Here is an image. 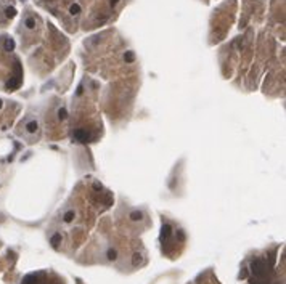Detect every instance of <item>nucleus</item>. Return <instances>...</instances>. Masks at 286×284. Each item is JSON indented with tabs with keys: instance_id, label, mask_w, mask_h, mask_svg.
I'll return each mask as SVG.
<instances>
[{
	"instance_id": "f257e3e1",
	"label": "nucleus",
	"mask_w": 286,
	"mask_h": 284,
	"mask_svg": "<svg viewBox=\"0 0 286 284\" xmlns=\"http://www.w3.org/2000/svg\"><path fill=\"white\" fill-rule=\"evenodd\" d=\"M37 129H39V124H37L36 121H31L28 125H26V130H28L29 133H34V132H37Z\"/></svg>"
},
{
	"instance_id": "f03ea898",
	"label": "nucleus",
	"mask_w": 286,
	"mask_h": 284,
	"mask_svg": "<svg viewBox=\"0 0 286 284\" xmlns=\"http://www.w3.org/2000/svg\"><path fill=\"white\" fill-rule=\"evenodd\" d=\"M74 217H76L74 215V210H68L64 215H63V220H64L66 223H71V222L74 220Z\"/></svg>"
},
{
	"instance_id": "7ed1b4c3",
	"label": "nucleus",
	"mask_w": 286,
	"mask_h": 284,
	"mask_svg": "<svg viewBox=\"0 0 286 284\" xmlns=\"http://www.w3.org/2000/svg\"><path fill=\"white\" fill-rule=\"evenodd\" d=\"M5 16L7 18H15L16 16V10L13 8V7H8V8L5 10Z\"/></svg>"
},
{
	"instance_id": "20e7f679",
	"label": "nucleus",
	"mask_w": 286,
	"mask_h": 284,
	"mask_svg": "<svg viewBox=\"0 0 286 284\" xmlns=\"http://www.w3.org/2000/svg\"><path fill=\"white\" fill-rule=\"evenodd\" d=\"M69 13H71V15H74V16H76V15H79V13H81V7H79L77 3L71 5V7H69Z\"/></svg>"
},
{
	"instance_id": "39448f33",
	"label": "nucleus",
	"mask_w": 286,
	"mask_h": 284,
	"mask_svg": "<svg viewBox=\"0 0 286 284\" xmlns=\"http://www.w3.org/2000/svg\"><path fill=\"white\" fill-rule=\"evenodd\" d=\"M13 48H15V42H13V39H7V42H5V50H7V52H11Z\"/></svg>"
},
{
	"instance_id": "423d86ee",
	"label": "nucleus",
	"mask_w": 286,
	"mask_h": 284,
	"mask_svg": "<svg viewBox=\"0 0 286 284\" xmlns=\"http://www.w3.org/2000/svg\"><path fill=\"white\" fill-rule=\"evenodd\" d=\"M130 218L134 220V222H140V220L143 218V214H142V212H132V214H130Z\"/></svg>"
},
{
	"instance_id": "0eeeda50",
	"label": "nucleus",
	"mask_w": 286,
	"mask_h": 284,
	"mask_svg": "<svg viewBox=\"0 0 286 284\" xmlns=\"http://www.w3.org/2000/svg\"><path fill=\"white\" fill-rule=\"evenodd\" d=\"M106 255H108V260H116L117 259V251L116 249H109Z\"/></svg>"
},
{
	"instance_id": "6e6552de",
	"label": "nucleus",
	"mask_w": 286,
	"mask_h": 284,
	"mask_svg": "<svg viewBox=\"0 0 286 284\" xmlns=\"http://www.w3.org/2000/svg\"><path fill=\"white\" fill-rule=\"evenodd\" d=\"M26 27H28V29H34V27H36V21H34L32 18H28V19H26Z\"/></svg>"
},
{
	"instance_id": "1a4fd4ad",
	"label": "nucleus",
	"mask_w": 286,
	"mask_h": 284,
	"mask_svg": "<svg viewBox=\"0 0 286 284\" xmlns=\"http://www.w3.org/2000/svg\"><path fill=\"white\" fill-rule=\"evenodd\" d=\"M61 241V234H53V238H52V244H53L55 247L58 246V242Z\"/></svg>"
},
{
	"instance_id": "9d476101",
	"label": "nucleus",
	"mask_w": 286,
	"mask_h": 284,
	"mask_svg": "<svg viewBox=\"0 0 286 284\" xmlns=\"http://www.w3.org/2000/svg\"><path fill=\"white\" fill-rule=\"evenodd\" d=\"M140 257H142L140 254H135V255H134V260H132V263H134L135 267H137V265H140V262H142V259H140Z\"/></svg>"
},
{
	"instance_id": "9b49d317",
	"label": "nucleus",
	"mask_w": 286,
	"mask_h": 284,
	"mask_svg": "<svg viewBox=\"0 0 286 284\" xmlns=\"http://www.w3.org/2000/svg\"><path fill=\"white\" fill-rule=\"evenodd\" d=\"M66 114H68V113H66V109H64V108L58 111V116H60V119H66Z\"/></svg>"
},
{
	"instance_id": "f8f14e48",
	"label": "nucleus",
	"mask_w": 286,
	"mask_h": 284,
	"mask_svg": "<svg viewBox=\"0 0 286 284\" xmlns=\"http://www.w3.org/2000/svg\"><path fill=\"white\" fill-rule=\"evenodd\" d=\"M126 58H127L129 61H132V60H134V53H132V52H127V53H126Z\"/></svg>"
},
{
	"instance_id": "ddd939ff",
	"label": "nucleus",
	"mask_w": 286,
	"mask_h": 284,
	"mask_svg": "<svg viewBox=\"0 0 286 284\" xmlns=\"http://www.w3.org/2000/svg\"><path fill=\"white\" fill-rule=\"evenodd\" d=\"M117 2H119V0H111V5H116Z\"/></svg>"
},
{
	"instance_id": "4468645a",
	"label": "nucleus",
	"mask_w": 286,
	"mask_h": 284,
	"mask_svg": "<svg viewBox=\"0 0 286 284\" xmlns=\"http://www.w3.org/2000/svg\"><path fill=\"white\" fill-rule=\"evenodd\" d=\"M2 106H3V103H2V100H0V109H2Z\"/></svg>"
}]
</instances>
